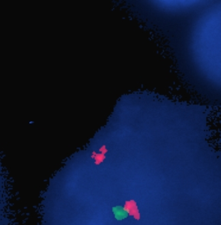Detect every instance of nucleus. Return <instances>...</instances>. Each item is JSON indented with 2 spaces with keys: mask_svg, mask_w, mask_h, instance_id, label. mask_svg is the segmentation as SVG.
<instances>
[{
  "mask_svg": "<svg viewBox=\"0 0 221 225\" xmlns=\"http://www.w3.org/2000/svg\"><path fill=\"white\" fill-rule=\"evenodd\" d=\"M124 209L126 212H128V213L130 214V215L133 216L136 219H139V212L136 204L134 201H129L126 202L125 207H124Z\"/></svg>",
  "mask_w": 221,
  "mask_h": 225,
  "instance_id": "nucleus-1",
  "label": "nucleus"
},
{
  "mask_svg": "<svg viewBox=\"0 0 221 225\" xmlns=\"http://www.w3.org/2000/svg\"><path fill=\"white\" fill-rule=\"evenodd\" d=\"M113 212L115 214V218L119 220L124 219V218H126L128 216L127 212L124 210L123 207H120V206H117V207H113Z\"/></svg>",
  "mask_w": 221,
  "mask_h": 225,
  "instance_id": "nucleus-2",
  "label": "nucleus"
}]
</instances>
